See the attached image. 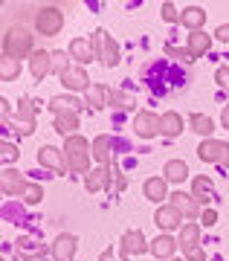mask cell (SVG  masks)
Segmentation results:
<instances>
[{
    "label": "cell",
    "instance_id": "d6a6232c",
    "mask_svg": "<svg viewBox=\"0 0 229 261\" xmlns=\"http://www.w3.org/2000/svg\"><path fill=\"white\" fill-rule=\"evenodd\" d=\"M23 200H27L29 206L41 203V200H44V192H41V186H38V183H29V189L23 192Z\"/></svg>",
    "mask_w": 229,
    "mask_h": 261
},
{
    "label": "cell",
    "instance_id": "9c48e42d",
    "mask_svg": "<svg viewBox=\"0 0 229 261\" xmlns=\"http://www.w3.org/2000/svg\"><path fill=\"white\" fill-rule=\"evenodd\" d=\"M168 200H171V206H174V209L183 215V218H189L192 224H194V218L200 215V203L194 200V195H186V192H180V189H177V192L168 197Z\"/></svg>",
    "mask_w": 229,
    "mask_h": 261
},
{
    "label": "cell",
    "instance_id": "e0dca14e",
    "mask_svg": "<svg viewBox=\"0 0 229 261\" xmlns=\"http://www.w3.org/2000/svg\"><path fill=\"white\" fill-rule=\"evenodd\" d=\"M15 119L23 122L20 134H32L35 130V105H32V99H20L18 108H15Z\"/></svg>",
    "mask_w": 229,
    "mask_h": 261
},
{
    "label": "cell",
    "instance_id": "3957f363",
    "mask_svg": "<svg viewBox=\"0 0 229 261\" xmlns=\"http://www.w3.org/2000/svg\"><path fill=\"white\" fill-rule=\"evenodd\" d=\"M90 44H93V56L99 58L105 67H116L119 64V44H116L105 29H96V32H93Z\"/></svg>",
    "mask_w": 229,
    "mask_h": 261
},
{
    "label": "cell",
    "instance_id": "277c9868",
    "mask_svg": "<svg viewBox=\"0 0 229 261\" xmlns=\"http://www.w3.org/2000/svg\"><path fill=\"white\" fill-rule=\"evenodd\" d=\"M35 29L46 38L58 35L64 29V12L58 9V6H41L35 12Z\"/></svg>",
    "mask_w": 229,
    "mask_h": 261
},
{
    "label": "cell",
    "instance_id": "5b68a950",
    "mask_svg": "<svg viewBox=\"0 0 229 261\" xmlns=\"http://www.w3.org/2000/svg\"><path fill=\"white\" fill-rule=\"evenodd\" d=\"M197 157L203 163H220L223 168H229V145L218 140H203L197 145Z\"/></svg>",
    "mask_w": 229,
    "mask_h": 261
},
{
    "label": "cell",
    "instance_id": "f35d334b",
    "mask_svg": "<svg viewBox=\"0 0 229 261\" xmlns=\"http://www.w3.org/2000/svg\"><path fill=\"white\" fill-rule=\"evenodd\" d=\"M215 82H218V87H223L229 93V67H218V73H215Z\"/></svg>",
    "mask_w": 229,
    "mask_h": 261
},
{
    "label": "cell",
    "instance_id": "cb8c5ba5",
    "mask_svg": "<svg viewBox=\"0 0 229 261\" xmlns=\"http://www.w3.org/2000/svg\"><path fill=\"white\" fill-rule=\"evenodd\" d=\"M165 183H168L165 177H151V180H145V186H142V192H145V197H148V200H154V203H160V200H165V197H171L168 192H165Z\"/></svg>",
    "mask_w": 229,
    "mask_h": 261
},
{
    "label": "cell",
    "instance_id": "74e56055",
    "mask_svg": "<svg viewBox=\"0 0 229 261\" xmlns=\"http://www.w3.org/2000/svg\"><path fill=\"white\" fill-rule=\"evenodd\" d=\"M110 105H116V108H131V99L122 90H110Z\"/></svg>",
    "mask_w": 229,
    "mask_h": 261
},
{
    "label": "cell",
    "instance_id": "ac0fdd59",
    "mask_svg": "<svg viewBox=\"0 0 229 261\" xmlns=\"http://www.w3.org/2000/svg\"><path fill=\"white\" fill-rule=\"evenodd\" d=\"M177 247H180V244H177V241H174V238H171L168 232L157 235L154 241H151V252H154L157 258H163V261H168V258H171V255L177 252Z\"/></svg>",
    "mask_w": 229,
    "mask_h": 261
},
{
    "label": "cell",
    "instance_id": "e575fe53",
    "mask_svg": "<svg viewBox=\"0 0 229 261\" xmlns=\"http://www.w3.org/2000/svg\"><path fill=\"white\" fill-rule=\"evenodd\" d=\"M165 56H168V58H177V61H186V64H189V61H194L189 49H183V47H171V44L165 47Z\"/></svg>",
    "mask_w": 229,
    "mask_h": 261
},
{
    "label": "cell",
    "instance_id": "52a82bcc",
    "mask_svg": "<svg viewBox=\"0 0 229 261\" xmlns=\"http://www.w3.org/2000/svg\"><path fill=\"white\" fill-rule=\"evenodd\" d=\"M134 134L142 137V140L157 137V134H160V116L151 113V111H139L137 116H134Z\"/></svg>",
    "mask_w": 229,
    "mask_h": 261
},
{
    "label": "cell",
    "instance_id": "d590c367",
    "mask_svg": "<svg viewBox=\"0 0 229 261\" xmlns=\"http://www.w3.org/2000/svg\"><path fill=\"white\" fill-rule=\"evenodd\" d=\"M180 15H183V12H177L174 3H163V18L168 20V23H177V20H180Z\"/></svg>",
    "mask_w": 229,
    "mask_h": 261
},
{
    "label": "cell",
    "instance_id": "7402d4cb",
    "mask_svg": "<svg viewBox=\"0 0 229 261\" xmlns=\"http://www.w3.org/2000/svg\"><path fill=\"white\" fill-rule=\"evenodd\" d=\"M18 255H23V258H29V261L44 258V244H38L35 238L23 235V238H18Z\"/></svg>",
    "mask_w": 229,
    "mask_h": 261
},
{
    "label": "cell",
    "instance_id": "8fae6325",
    "mask_svg": "<svg viewBox=\"0 0 229 261\" xmlns=\"http://www.w3.org/2000/svg\"><path fill=\"white\" fill-rule=\"evenodd\" d=\"M110 180H113V168L101 166V168H93L90 174L84 177V186H87L90 195H96V192H101V189H110Z\"/></svg>",
    "mask_w": 229,
    "mask_h": 261
},
{
    "label": "cell",
    "instance_id": "2e32d148",
    "mask_svg": "<svg viewBox=\"0 0 229 261\" xmlns=\"http://www.w3.org/2000/svg\"><path fill=\"white\" fill-rule=\"evenodd\" d=\"M29 70L35 79H44L46 73H53V53H44V49H35L29 56Z\"/></svg>",
    "mask_w": 229,
    "mask_h": 261
},
{
    "label": "cell",
    "instance_id": "ffe728a7",
    "mask_svg": "<svg viewBox=\"0 0 229 261\" xmlns=\"http://www.w3.org/2000/svg\"><path fill=\"white\" fill-rule=\"evenodd\" d=\"M212 47V35H206L203 29H197V32H189V53H192V58H200L206 56Z\"/></svg>",
    "mask_w": 229,
    "mask_h": 261
},
{
    "label": "cell",
    "instance_id": "ab89813d",
    "mask_svg": "<svg viewBox=\"0 0 229 261\" xmlns=\"http://www.w3.org/2000/svg\"><path fill=\"white\" fill-rule=\"evenodd\" d=\"M215 221H218V212H215V209H206V212H203V226H212Z\"/></svg>",
    "mask_w": 229,
    "mask_h": 261
},
{
    "label": "cell",
    "instance_id": "7a4b0ae2",
    "mask_svg": "<svg viewBox=\"0 0 229 261\" xmlns=\"http://www.w3.org/2000/svg\"><path fill=\"white\" fill-rule=\"evenodd\" d=\"M35 49H32V35H29L27 27H12L6 35H3V56L6 58H15V61H20V58L32 56Z\"/></svg>",
    "mask_w": 229,
    "mask_h": 261
},
{
    "label": "cell",
    "instance_id": "7bdbcfd3",
    "mask_svg": "<svg viewBox=\"0 0 229 261\" xmlns=\"http://www.w3.org/2000/svg\"><path fill=\"white\" fill-rule=\"evenodd\" d=\"M99 261H116V255H113V250H105L99 255Z\"/></svg>",
    "mask_w": 229,
    "mask_h": 261
},
{
    "label": "cell",
    "instance_id": "ba28073f",
    "mask_svg": "<svg viewBox=\"0 0 229 261\" xmlns=\"http://www.w3.org/2000/svg\"><path fill=\"white\" fill-rule=\"evenodd\" d=\"M0 186H3V195L23 197V192L29 189V183L23 180V174H20V171H15V168H6V171L0 174Z\"/></svg>",
    "mask_w": 229,
    "mask_h": 261
},
{
    "label": "cell",
    "instance_id": "bcb514c9",
    "mask_svg": "<svg viewBox=\"0 0 229 261\" xmlns=\"http://www.w3.org/2000/svg\"><path fill=\"white\" fill-rule=\"evenodd\" d=\"M38 261H46V258H38Z\"/></svg>",
    "mask_w": 229,
    "mask_h": 261
},
{
    "label": "cell",
    "instance_id": "7c38bea8",
    "mask_svg": "<svg viewBox=\"0 0 229 261\" xmlns=\"http://www.w3.org/2000/svg\"><path fill=\"white\" fill-rule=\"evenodd\" d=\"M38 163L46 168H53V171H58V174H64L67 171V160L64 154L58 148H53V145H44V148H38Z\"/></svg>",
    "mask_w": 229,
    "mask_h": 261
},
{
    "label": "cell",
    "instance_id": "b9f144b4",
    "mask_svg": "<svg viewBox=\"0 0 229 261\" xmlns=\"http://www.w3.org/2000/svg\"><path fill=\"white\" fill-rule=\"evenodd\" d=\"M189 261H206V255H203V250H192L189 252Z\"/></svg>",
    "mask_w": 229,
    "mask_h": 261
},
{
    "label": "cell",
    "instance_id": "1f68e13d",
    "mask_svg": "<svg viewBox=\"0 0 229 261\" xmlns=\"http://www.w3.org/2000/svg\"><path fill=\"white\" fill-rule=\"evenodd\" d=\"M189 122H192V130H194V134H200V137H209L212 130H215L212 119H209V116H203V113H194Z\"/></svg>",
    "mask_w": 229,
    "mask_h": 261
},
{
    "label": "cell",
    "instance_id": "60d3db41",
    "mask_svg": "<svg viewBox=\"0 0 229 261\" xmlns=\"http://www.w3.org/2000/svg\"><path fill=\"white\" fill-rule=\"evenodd\" d=\"M215 35H218L220 41H229V23H220V27H218V32H215Z\"/></svg>",
    "mask_w": 229,
    "mask_h": 261
},
{
    "label": "cell",
    "instance_id": "484cf974",
    "mask_svg": "<svg viewBox=\"0 0 229 261\" xmlns=\"http://www.w3.org/2000/svg\"><path fill=\"white\" fill-rule=\"evenodd\" d=\"M46 108H49V111L55 113V116H58V113H64V111H82L84 105L79 102V99H75V96H53V99H49V105H46Z\"/></svg>",
    "mask_w": 229,
    "mask_h": 261
},
{
    "label": "cell",
    "instance_id": "603a6c76",
    "mask_svg": "<svg viewBox=\"0 0 229 261\" xmlns=\"http://www.w3.org/2000/svg\"><path fill=\"white\" fill-rule=\"evenodd\" d=\"M55 130H58V134H61V137H73L75 134V128H79V113L75 111H64V113H58V116H55V125H53Z\"/></svg>",
    "mask_w": 229,
    "mask_h": 261
},
{
    "label": "cell",
    "instance_id": "83f0119b",
    "mask_svg": "<svg viewBox=\"0 0 229 261\" xmlns=\"http://www.w3.org/2000/svg\"><path fill=\"white\" fill-rule=\"evenodd\" d=\"M163 174L168 183H183L186 177H189V166H186L183 160H168L163 168Z\"/></svg>",
    "mask_w": 229,
    "mask_h": 261
},
{
    "label": "cell",
    "instance_id": "9a60e30c",
    "mask_svg": "<svg viewBox=\"0 0 229 261\" xmlns=\"http://www.w3.org/2000/svg\"><path fill=\"white\" fill-rule=\"evenodd\" d=\"M61 84H64L67 90H75V93H79V90H84V93L90 90V84H87V73H84V67H79V64L70 67V70L61 75Z\"/></svg>",
    "mask_w": 229,
    "mask_h": 261
},
{
    "label": "cell",
    "instance_id": "f1b7e54d",
    "mask_svg": "<svg viewBox=\"0 0 229 261\" xmlns=\"http://www.w3.org/2000/svg\"><path fill=\"white\" fill-rule=\"evenodd\" d=\"M110 99V90L105 84H90V90H87V105H90L93 111H101Z\"/></svg>",
    "mask_w": 229,
    "mask_h": 261
},
{
    "label": "cell",
    "instance_id": "d4e9b609",
    "mask_svg": "<svg viewBox=\"0 0 229 261\" xmlns=\"http://www.w3.org/2000/svg\"><path fill=\"white\" fill-rule=\"evenodd\" d=\"M197 241H200V226L197 224H186L183 229H180V250L183 252H192V250H197Z\"/></svg>",
    "mask_w": 229,
    "mask_h": 261
},
{
    "label": "cell",
    "instance_id": "836d02e7",
    "mask_svg": "<svg viewBox=\"0 0 229 261\" xmlns=\"http://www.w3.org/2000/svg\"><path fill=\"white\" fill-rule=\"evenodd\" d=\"M67 58H70V56H64V53H53V73H58V79H61L67 70H70Z\"/></svg>",
    "mask_w": 229,
    "mask_h": 261
},
{
    "label": "cell",
    "instance_id": "4dcf8cb0",
    "mask_svg": "<svg viewBox=\"0 0 229 261\" xmlns=\"http://www.w3.org/2000/svg\"><path fill=\"white\" fill-rule=\"evenodd\" d=\"M20 75V61H15V58H0V79L3 82H15Z\"/></svg>",
    "mask_w": 229,
    "mask_h": 261
},
{
    "label": "cell",
    "instance_id": "d6986e66",
    "mask_svg": "<svg viewBox=\"0 0 229 261\" xmlns=\"http://www.w3.org/2000/svg\"><path fill=\"white\" fill-rule=\"evenodd\" d=\"M180 130H183V116L177 111H168V113L160 116V134H163V137L174 140V137H180Z\"/></svg>",
    "mask_w": 229,
    "mask_h": 261
},
{
    "label": "cell",
    "instance_id": "5bb4252c",
    "mask_svg": "<svg viewBox=\"0 0 229 261\" xmlns=\"http://www.w3.org/2000/svg\"><path fill=\"white\" fill-rule=\"evenodd\" d=\"M154 221H157V226H160L163 232H171V229H177V226H180L183 215H180V212L174 209V206L168 203V206H160V209H157Z\"/></svg>",
    "mask_w": 229,
    "mask_h": 261
},
{
    "label": "cell",
    "instance_id": "f546056e",
    "mask_svg": "<svg viewBox=\"0 0 229 261\" xmlns=\"http://www.w3.org/2000/svg\"><path fill=\"white\" fill-rule=\"evenodd\" d=\"M93 160H99L101 166H110V137L101 134L93 140Z\"/></svg>",
    "mask_w": 229,
    "mask_h": 261
},
{
    "label": "cell",
    "instance_id": "44dd1931",
    "mask_svg": "<svg viewBox=\"0 0 229 261\" xmlns=\"http://www.w3.org/2000/svg\"><path fill=\"white\" fill-rule=\"evenodd\" d=\"M180 23H183L186 29L197 32V29H203V23H206V12H203L200 6H186L183 15H180Z\"/></svg>",
    "mask_w": 229,
    "mask_h": 261
},
{
    "label": "cell",
    "instance_id": "f6af8a7d",
    "mask_svg": "<svg viewBox=\"0 0 229 261\" xmlns=\"http://www.w3.org/2000/svg\"><path fill=\"white\" fill-rule=\"evenodd\" d=\"M168 261H177V258H168Z\"/></svg>",
    "mask_w": 229,
    "mask_h": 261
},
{
    "label": "cell",
    "instance_id": "4316f807",
    "mask_svg": "<svg viewBox=\"0 0 229 261\" xmlns=\"http://www.w3.org/2000/svg\"><path fill=\"white\" fill-rule=\"evenodd\" d=\"M192 195H194L197 203H209V200H215V186H212V180L209 177H194Z\"/></svg>",
    "mask_w": 229,
    "mask_h": 261
},
{
    "label": "cell",
    "instance_id": "8d00e7d4",
    "mask_svg": "<svg viewBox=\"0 0 229 261\" xmlns=\"http://www.w3.org/2000/svg\"><path fill=\"white\" fill-rule=\"evenodd\" d=\"M0 151H3V163H15L18 154H20L18 145H12V142H3V148H0Z\"/></svg>",
    "mask_w": 229,
    "mask_h": 261
},
{
    "label": "cell",
    "instance_id": "ee69618b",
    "mask_svg": "<svg viewBox=\"0 0 229 261\" xmlns=\"http://www.w3.org/2000/svg\"><path fill=\"white\" fill-rule=\"evenodd\" d=\"M220 122H223V128H229V105L223 108V113H220Z\"/></svg>",
    "mask_w": 229,
    "mask_h": 261
},
{
    "label": "cell",
    "instance_id": "30bf717a",
    "mask_svg": "<svg viewBox=\"0 0 229 261\" xmlns=\"http://www.w3.org/2000/svg\"><path fill=\"white\" fill-rule=\"evenodd\" d=\"M75 250H79V238L70 235V232H64V235H58L55 244H53V258L55 261H73Z\"/></svg>",
    "mask_w": 229,
    "mask_h": 261
},
{
    "label": "cell",
    "instance_id": "4fadbf2b",
    "mask_svg": "<svg viewBox=\"0 0 229 261\" xmlns=\"http://www.w3.org/2000/svg\"><path fill=\"white\" fill-rule=\"evenodd\" d=\"M67 56L73 58L79 67L90 64L93 58H96L93 56V44L87 41V38H73V41H70V49H67Z\"/></svg>",
    "mask_w": 229,
    "mask_h": 261
},
{
    "label": "cell",
    "instance_id": "8992f818",
    "mask_svg": "<svg viewBox=\"0 0 229 261\" xmlns=\"http://www.w3.org/2000/svg\"><path fill=\"white\" fill-rule=\"evenodd\" d=\"M122 261H128L131 255H142V252H151V244H145V235L139 229H128L122 235Z\"/></svg>",
    "mask_w": 229,
    "mask_h": 261
},
{
    "label": "cell",
    "instance_id": "6da1fadb",
    "mask_svg": "<svg viewBox=\"0 0 229 261\" xmlns=\"http://www.w3.org/2000/svg\"><path fill=\"white\" fill-rule=\"evenodd\" d=\"M90 157H93V145H87L84 137L73 134L64 140V160H67V168L75 171V174H90Z\"/></svg>",
    "mask_w": 229,
    "mask_h": 261
}]
</instances>
